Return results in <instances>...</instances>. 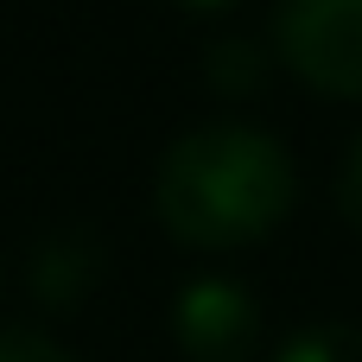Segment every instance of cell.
I'll use <instances>...</instances> for the list:
<instances>
[{
	"label": "cell",
	"mask_w": 362,
	"mask_h": 362,
	"mask_svg": "<svg viewBox=\"0 0 362 362\" xmlns=\"http://www.w3.org/2000/svg\"><path fill=\"white\" fill-rule=\"evenodd\" d=\"M299 204L293 153L248 121H210L165 146L153 172V216L178 248L235 255L274 235Z\"/></svg>",
	"instance_id": "6da1fadb"
},
{
	"label": "cell",
	"mask_w": 362,
	"mask_h": 362,
	"mask_svg": "<svg viewBox=\"0 0 362 362\" xmlns=\"http://www.w3.org/2000/svg\"><path fill=\"white\" fill-rule=\"evenodd\" d=\"M274 57L318 95L362 102V0H280Z\"/></svg>",
	"instance_id": "7a4b0ae2"
},
{
	"label": "cell",
	"mask_w": 362,
	"mask_h": 362,
	"mask_svg": "<svg viewBox=\"0 0 362 362\" xmlns=\"http://www.w3.org/2000/svg\"><path fill=\"white\" fill-rule=\"evenodd\" d=\"M172 337L191 362H255L261 350V305L242 280L204 274L172 305Z\"/></svg>",
	"instance_id": "3957f363"
},
{
	"label": "cell",
	"mask_w": 362,
	"mask_h": 362,
	"mask_svg": "<svg viewBox=\"0 0 362 362\" xmlns=\"http://www.w3.org/2000/svg\"><path fill=\"white\" fill-rule=\"evenodd\" d=\"M102 267H108V255H102V242L89 229H57V235H45L32 248V299L51 305V312H70V305L89 299Z\"/></svg>",
	"instance_id": "277c9868"
},
{
	"label": "cell",
	"mask_w": 362,
	"mask_h": 362,
	"mask_svg": "<svg viewBox=\"0 0 362 362\" xmlns=\"http://www.w3.org/2000/svg\"><path fill=\"white\" fill-rule=\"evenodd\" d=\"M267 51H274V45H255V38H216V45L204 51V83H210L216 95L242 102V95H255V89L267 83Z\"/></svg>",
	"instance_id": "5b68a950"
},
{
	"label": "cell",
	"mask_w": 362,
	"mask_h": 362,
	"mask_svg": "<svg viewBox=\"0 0 362 362\" xmlns=\"http://www.w3.org/2000/svg\"><path fill=\"white\" fill-rule=\"evenodd\" d=\"M274 362H362V325H312L286 337V350Z\"/></svg>",
	"instance_id": "8992f818"
},
{
	"label": "cell",
	"mask_w": 362,
	"mask_h": 362,
	"mask_svg": "<svg viewBox=\"0 0 362 362\" xmlns=\"http://www.w3.org/2000/svg\"><path fill=\"white\" fill-rule=\"evenodd\" d=\"M0 362H76L64 344H51L45 331H0Z\"/></svg>",
	"instance_id": "52a82bcc"
},
{
	"label": "cell",
	"mask_w": 362,
	"mask_h": 362,
	"mask_svg": "<svg viewBox=\"0 0 362 362\" xmlns=\"http://www.w3.org/2000/svg\"><path fill=\"white\" fill-rule=\"evenodd\" d=\"M337 216L362 235V140H350V153L337 165Z\"/></svg>",
	"instance_id": "ba28073f"
},
{
	"label": "cell",
	"mask_w": 362,
	"mask_h": 362,
	"mask_svg": "<svg viewBox=\"0 0 362 362\" xmlns=\"http://www.w3.org/2000/svg\"><path fill=\"white\" fill-rule=\"evenodd\" d=\"M178 6H185V13H229L235 0H178Z\"/></svg>",
	"instance_id": "9c48e42d"
}]
</instances>
